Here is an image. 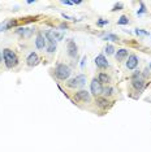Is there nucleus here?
Listing matches in <instances>:
<instances>
[{
	"label": "nucleus",
	"mask_w": 151,
	"mask_h": 152,
	"mask_svg": "<svg viewBox=\"0 0 151 152\" xmlns=\"http://www.w3.org/2000/svg\"><path fill=\"white\" fill-rule=\"evenodd\" d=\"M66 50H68V55H69L71 57H76V56H77V51H78L77 44H76V42H73L72 39L68 42V45H66Z\"/></svg>",
	"instance_id": "obj_6"
},
{
	"label": "nucleus",
	"mask_w": 151,
	"mask_h": 152,
	"mask_svg": "<svg viewBox=\"0 0 151 152\" xmlns=\"http://www.w3.org/2000/svg\"><path fill=\"white\" fill-rule=\"evenodd\" d=\"M17 34L21 35L22 38H30L33 34V30L28 29V27H20V29L17 30Z\"/></svg>",
	"instance_id": "obj_11"
},
{
	"label": "nucleus",
	"mask_w": 151,
	"mask_h": 152,
	"mask_svg": "<svg viewBox=\"0 0 151 152\" xmlns=\"http://www.w3.org/2000/svg\"><path fill=\"white\" fill-rule=\"evenodd\" d=\"M71 73H72L71 68H69L68 65H65V64H57L56 68H55V75L61 81L68 80Z\"/></svg>",
	"instance_id": "obj_2"
},
{
	"label": "nucleus",
	"mask_w": 151,
	"mask_h": 152,
	"mask_svg": "<svg viewBox=\"0 0 151 152\" xmlns=\"http://www.w3.org/2000/svg\"><path fill=\"white\" fill-rule=\"evenodd\" d=\"M3 59H4V64H5V66H7L8 69L16 66L17 63H19L17 55L14 53L12 50H9V48H5V50L3 51Z\"/></svg>",
	"instance_id": "obj_1"
},
{
	"label": "nucleus",
	"mask_w": 151,
	"mask_h": 152,
	"mask_svg": "<svg viewBox=\"0 0 151 152\" xmlns=\"http://www.w3.org/2000/svg\"><path fill=\"white\" fill-rule=\"evenodd\" d=\"M90 92L95 96L103 94V87H102L100 82L98 81V78H94V80L91 81V83H90Z\"/></svg>",
	"instance_id": "obj_5"
},
{
	"label": "nucleus",
	"mask_w": 151,
	"mask_h": 152,
	"mask_svg": "<svg viewBox=\"0 0 151 152\" xmlns=\"http://www.w3.org/2000/svg\"><path fill=\"white\" fill-rule=\"evenodd\" d=\"M96 23H98V26H104V25H108V21L107 20H99Z\"/></svg>",
	"instance_id": "obj_24"
},
{
	"label": "nucleus",
	"mask_w": 151,
	"mask_h": 152,
	"mask_svg": "<svg viewBox=\"0 0 151 152\" xmlns=\"http://www.w3.org/2000/svg\"><path fill=\"white\" fill-rule=\"evenodd\" d=\"M137 65H138V57L135 55H130L128 57V61H126V68L129 70H133V69L137 68Z\"/></svg>",
	"instance_id": "obj_7"
},
{
	"label": "nucleus",
	"mask_w": 151,
	"mask_h": 152,
	"mask_svg": "<svg viewBox=\"0 0 151 152\" xmlns=\"http://www.w3.org/2000/svg\"><path fill=\"white\" fill-rule=\"evenodd\" d=\"M38 63H39V56L35 52L29 53L28 59H26V64H28L29 66H35V65H38Z\"/></svg>",
	"instance_id": "obj_9"
},
{
	"label": "nucleus",
	"mask_w": 151,
	"mask_h": 152,
	"mask_svg": "<svg viewBox=\"0 0 151 152\" xmlns=\"http://www.w3.org/2000/svg\"><path fill=\"white\" fill-rule=\"evenodd\" d=\"M35 45H37V48H38V50H43V48L47 45L46 39H44V36L42 35V34H38L37 39H35Z\"/></svg>",
	"instance_id": "obj_10"
},
{
	"label": "nucleus",
	"mask_w": 151,
	"mask_h": 152,
	"mask_svg": "<svg viewBox=\"0 0 151 152\" xmlns=\"http://www.w3.org/2000/svg\"><path fill=\"white\" fill-rule=\"evenodd\" d=\"M150 69H151V64H150Z\"/></svg>",
	"instance_id": "obj_29"
},
{
	"label": "nucleus",
	"mask_w": 151,
	"mask_h": 152,
	"mask_svg": "<svg viewBox=\"0 0 151 152\" xmlns=\"http://www.w3.org/2000/svg\"><path fill=\"white\" fill-rule=\"evenodd\" d=\"M104 39H105V40H111V42H117V40H119V38H117L115 34H107V35H104Z\"/></svg>",
	"instance_id": "obj_20"
},
{
	"label": "nucleus",
	"mask_w": 151,
	"mask_h": 152,
	"mask_svg": "<svg viewBox=\"0 0 151 152\" xmlns=\"http://www.w3.org/2000/svg\"><path fill=\"white\" fill-rule=\"evenodd\" d=\"M95 65L100 69H105L108 66V61L103 55H98V56L95 57Z\"/></svg>",
	"instance_id": "obj_8"
},
{
	"label": "nucleus",
	"mask_w": 151,
	"mask_h": 152,
	"mask_svg": "<svg viewBox=\"0 0 151 152\" xmlns=\"http://www.w3.org/2000/svg\"><path fill=\"white\" fill-rule=\"evenodd\" d=\"M16 25V21H4L3 23H0V31H4V30H8L9 27L12 26H14Z\"/></svg>",
	"instance_id": "obj_13"
},
{
	"label": "nucleus",
	"mask_w": 151,
	"mask_h": 152,
	"mask_svg": "<svg viewBox=\"0 0 151 152\" xmlns=\"http://www.w3.org/2000/svg\"><path fill=\"white\" fill-rule=\"evenodd\" d=\"M47 52L48 53H53L56 51V42H47Z\"/></svg>",
	"instance_id": "obj_17"
},
{
	"label": "nucleus",
	"mask_w": 151,
	"mask_h": 152,
	"mask_svg": "<svg viewBox=\"0 0 151 152\" xmlns=\"http://www.w3.org/2000/svg\"><path fill=\"white\" fill-rule=\"evenodd\" d=\"M145 86V82L142 78H138V80H133V87L137 90H142Z\"/></svg>",
	"instance_id": "obj_15"
},
{
	"label": "nucleus",
	"mask_w": 151,
	"mask_h": 152,
	"mask_svg": "<svg viewBox=\"0 0 151 152\" xmlns=\"http://www.w3.org/2000/svg\"><path fill=\"white\" fill-rule=\"evenodd\" d=\"M103 94L104 96H111L113 94V89L112 87H105V89H103Z\"/></svg>",
	"instance_id": "obj_21"
},
{
	"label": "nucleus",
	"mask_w": 151,
	"mask_h": 152,
	"mask_svg": "<svg viewBox=\"0 0 151 152\" xmlns=\"http://www.w3.org/2000/svg\"><path fill=\"white\" fill-rule=\"evenodd\" d=\"M85 85H86V75H83V74L77 75V77L72 78V80H69L66 82V86L69 89H80V87H83Z\"/></svg>",
	"instance_id": "obj_3"
},
{
	"label": "nucleus",
	"mask_w": 151,
	"mask_h": 152,
	"mask_svg": "<svg viewBox=\"0 0 151 152\" xmlns=\"http://www.w3.org/2000/svg\"><path fill=\"white\" fill-rule=\"evenodd\" d=\"M1 59H3V56H1V52H0V63H1Z\"/></svg>",
	"instance_id": "obj_28"
},
{
	"label": "nucleus",
	"mask_w": 151,
	"mask_h": 152,
	"mask_svg": "<svg viewBox=\"0 0 151 152\" xmlns=\"http://www.w3.org/2000/svg\"><path fill=\"white\" fill-rule=\"evenodd\" d=\"M117 23H119V25H128V23H129V18L126 16H121L119 18V21H117Z\"/></svg>",
	"instance_id": "obj_19"
},
{
	"label": "nucleus",
	"mask_w": 151,
	"mask_h": 152,
	"mask_svg": "<svg viewBox=\"0 0 151 152\" xmlns=\"http://www.w3.org/2000/svg\"><path fill=\"white\" fill-rule=\"evenodd\" d=\"M74 100L76 102H81V103H89L91 100V95H90L89 91L80 90L74 94Z\"/></svg>",
	"instance_id": "obj_4"
},
{
	"label": "nucleus",
	"mask_w": 151,
	"mask_h": 152,
	"mask_svg": "<svg viewBox=\"0 0 151 152\" xmlns=\"http://www.w3.org/2000/svg\"><path fill=\"white\" fill-rule=\"evenodd\" d=\"M145 12H146V7H145L143 3H141V9L137 12V14H138V16H141V14H142V13H145Z\"/></svg>",
	"instance_id": "obj_22"
},
{
	"label": "nucleus",
	"mask_w": 151,
	"mask_h": 152,
	"mask_svg": "<svg viewBox=\"0 0 151 152\" xmlns=\"http://www.w3.org/2000/svg\"><path fill=\"white\" fill-rule=\"evenodd\" d=\"M116 60L117 61H123L125 57H128V50H125V48H121V50H119L116 52Z\"/></svg>",
	"instance_id": "obj_12"
},
{
	"label": "nucleus",
	"mask_w": 151,
	"mask_h": 152,
	"mask_svg": "<svg viewBox=\"0 0 151 152\" xmlns=\"http://www.w3.org/2000/svg\"><path fill=\"white\" fill-rule=\"evenodd\" d=\"M98 81L100 82V83H110V82H111V78H110V75H107L105 73H99Z\"/></svg>",
	"instance_id": "obj_14"
},
{
	"label": "nucleus",
	"mask_w": 151,
	"mask_h": 152,
	"mask_svg": "<svg viewBox=\"0 0 151 152\" xmlns=\"http://www.w3.org/2000/svg\"><path fill=\"white\" fill-rule=\"evenodd\" d=\"M135 34L137 35H149V33L143 31V30H141V29H135Z\"/></svg>",
	"instance_id": "obj_23"
},
{
	"label": "nucleus",
	"mask_w": 151,
	"mask_h": 152,
	"mask_svg": "<svg viewBox=\"0 0 151 152\" xmlns=\"http://www.w3.org/2000/svg\"><path fill=\"white\" fill-rule=\"evenodd\" d=\"M108 103H110V102H108L105 98H98V99H96V105H98L99 108H107Z\"/></svg>",
	"instance_id": "obj_16"
},
{
	"label": "nucleus",
	"mask_w": 151,
	"mask_h": 152,
	"mask_svg": "<svg viewBox=\"0 0 151 152\" xmlns=\"http://www.w3.org/2000/svg\"><path fill=\"white\" fill-rule=\"evenodd\" d=\"M104 52L107 53V55H113L115 47H113L112 44H107V45H105V48H104Z\"/></svg>",
	"instance_id": "obj_18"
},
{
	"label": "nucleus",
	"mask_w": 151,
	"mask_h": 152,
	"mask_svg": "<svg viewBox=\"0 0 151 152\" xmlns=\"http://www.w3.org/2000/svg\"><path fill=\"white\" fill-rule=\"evenodd\" d=\"M121 8H123V4H121V3H119V4H116V5H115L112 11H120V9H121Z\"/></svg>",
	"instance_id": "obj_25"
},
{
	"label": "nucleus",
	"mask_w": 151,
	"mask_h": 152,
	"mask_svg": "<svg viewBox=\"0 0 151 152\" xmlns=\"http://www.w3.org/2000/svg\"><path fill=\"white\" fill-rule=\"evenodd\" d=\"M63 4H65V5H72L73 4V1H69V0H63Z\"/></svg>",
	"instance_id": "obj_26"
},
{
	"label": "nucleus",
	"mask_w": 151,
	"mask_h": 152,
	"mask_svg": "<svg viewBox=\"0 0 151 152\" xmlns=\"http://www.w3.org/2000/svg\"><path fill=\"white\" fill-rule=\"evenodd\" d=\"M86 60H87L86 56H83V57H82V61H81V68H83V65H85V61H86Z\"/></svg>",
	"instance_id": "obj_27"
}]
</instances>
